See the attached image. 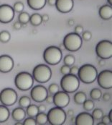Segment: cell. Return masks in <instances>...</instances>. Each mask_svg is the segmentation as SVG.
I'll return each instance as SVG.
<instances>
[{
    "instance_id": "25",
    "label": "cell",
    "mask_w": 112,
    "mask_h": 125,
    "mask_svg": "<svg viewBox=\"0 0 112 125\" xmlns=\"http://www.w3.org/2000/svg\"><path fill=\"white\" fill-rule=\"evenodd\" d=\"M30 15L27 12H22L19 13L18 16L19 22L20 23H22V25H26L30 21Z\"/></svg>"
},
{
    "instance_id": "54",
    "label": "cell",
    "mask_w": 112,
    "mask_h": 125,
    "mask_svg": "<svg viewBox=\"0 0 112 125\" xmlns=\"http://www.w3.org/2000/svg\"><path fill=\"white\" fill-rule=\"evenodd\" d=\"M97 125H105L104 123H103V122H100V123H98V124H97Z\"/></svg>"
},
{
    "instance_id": "48",
    "label": "cell",
    "mask_w": 112,
    "mask_h": 125,
    "mask_svg": "<svg viewBox=\"0 0 112 125\" xmlns=\"http://www.w3.org/2000/svg\"><path fill=\"white\" fill-rule=\"evenodd\" d=\"M98 64L100 66H104L105 65V60L104 59H101L99 62H98Z\"/></svg>"
},
{
    "instance_id": "32",
    "label": "cell",
    "mask_w": 112,
    "mask_h": 125,
    "mask_svg": "<svg viewBox=\"0 0 112 125\" xmlns=\"http://www.w3.org/2000/svg\"><path fill=\"white\" fill-rule=\"evenodd\" d=\"M13 7V10L15 11V12H18L20 13L22 12H23L24 10V4L21 1H17L14 4V6L12 7Z\"/></svg>"
},
{
    "instance_id": "39",
    "label": "cell",
    "mask_w": 112,
    "mask_h": 125,
    "mask_svg": "<svg viewBox=\"0 0 112 125\" xmlns=\"http://www.w3.org/2000/svg\"><path fill=\"white\" fill-rule=\"evenodd\" d=\"M101 119L102 120V122H103V123H104L106 125L112 124V123H111V122H110V120H109V116H102V118H101Z\"/></svg>"
},
{
    "instance_id": "17",
    "label": "cell",
    "mask_w": 112,
    "mask_h": 125,
    "mask_svg": "<svg viewBox=\"0 0 112 125\" xmlns=\"http://www.w3.org/2000/svg\"><path fill=\"white\" fill-rule=\"evenodd\" d=\"M98 14L100 18L104 20H111L112 18V6L110 4H105L99 8Z\"/></svg>"
},
{
    "instance_id": "43",
    "label": "cell",
    "mask_w": 112,
    "mask_h": 125,
    "mask_svg": "<svg viewBox=\"0 0 112 125\" xmlns=\"http://www.w3.org/2000/svg\"><path fill=\"white\" fill-rule=\"evenodd\" d=\"M49 15H47V14H44L43 15H42V22H47L48 20H49Z\"/></svg>"
},
{
    "instance_id": "27",
    "label": "cell",
    "mask_w": 112,
    "mask_h": 125,
    "mask_svg": "<svg viewBox=\"0 0 112 125\" xmlns=\"http://www.w3.org/2000/svg\"><path fill=\"white\" fill-rule=\"evenodd\" d=\"M31 104V100L28 96H22L19 100V105L22 108H27Z\"/></svg>"
},
{
    "instance_id": "26",
    "label": "cell",
    "mask_w": 112,
    "mask_h": 125,
    "mask_svg": "<svg viewBox=\"0 0 112 125\" xmlns=\"http://www.w3.org/2000/svg\"><path fill=\"white\" fill-rule=\"evenodd\" d=\"M101 96H102V93L101 90L98 88H93L90 92V97L92 100L98 101L99 99H101Z\"/></svg>"
},
{
    "instance_id": "36",
    "label": "cell",
    "mask_w": 112,
    "mask_h": 125,
    "mask_svg": "<svg viewBox=\"0 0 112 125\" xmlns=\"http://www.w3.org/2000/svg\"><path fill=\"white\" fill-rule=\"evenodd\" d=\"M60 72H61L63 75L69 74V73H70V66H68V65L64 64V65L62 66L61 68H60Z\"/></svg>"
},
{
    "instance_id": "40",
    "label": "cell",
    "mask_w": 112,
    "mask_h": 125,
    "mask_svg": "<svg viewBox=\"0 0 112 125\" xmlns=\"http://www.w3.org/2000/svg\"><path fill=\"white\" fill-rule=\"evenodd\" d=\"M78 72V67L76 66H73L72 67L70 68V74H74V75H77Z\"/></svg>"
},
{
    "instance_id": "31",
    "label": "cell",
    "mask_w": 112,
    "mask_h": 125,
    "mask_svg": "<svg viewBox=\"0 0 112 125\" xmlns=\"http://www.w3.org/2000/svg\"><path fill=\"white\" fill-rule=\"evenodd\" d=\"M82 105L86 111H92L94 108V103L92 100L90 99H86Z\"/></svg>"
},
{
    "instance_id": "19",
    "label": "cell",
    "mask_w": 112,
    "mask_h": 125,
    "mask_svg": "<svg viewBox=\"0 0 112 125\" xmlns=\"http://www.w3.org/2000/svg\"><path fill=\"white\" fill-rule=\"evenodd\" d=\"M12 116L15 122H22L26 117V112L23 108H16L12 111Z\"/></svg>"
},
{
    "instance_id": "5",
    "label": "cell",
    "mask_w": 112,
    "mask_h": 125,
    "mask_svg": "<svg viewBox=\"0 0 112 125\" xmlns=\"http://www.w3.org/2000/svg\"><path fill=\"white\" fill-rule=\"evenodd\" d=\"M34 81L31 74L27 72H22L16 75L15 78V85L19 90L27 91L32 88Z\"/></svg>"
},
{
    "instance_id": "47",
    "label": "cell",
    "mask_w": 112,
    "mask_h": 125,
    "mask_svg": "<svg viewBox=\"0 0 112 125\" xmlns=\"http://www.w3.org/2000/svg\"><path fill=\"white\" fill-rule=\"evenodd\" d=\"M74 20H73V19H69L68 20V24L70 25V26H72V25H74Z\"/></svg>"
},
{
    "instance_id": "12",
    "label": "cell",
    "mask_w": 112,
    "mask_h": 125,
    "mask_svg": "<svg viewBox=\"0 0 112 125\" xmlns=\"http://www.w3.org/2000/svg\"><path fill=\"white\" fill-rule=\"evenodd\" d=\"M48 95V91L42 85H35V87L31 88L30 96L31 98L37 102L41 103L45 101V98Z\"/></svg>"
},
{
    "instance_id": "10",
    "label": "cell",
    "mask_w": 112,
    "mask_h": 125,
    "mask_svg": "<svg viewBox=\"0 0 112 125\" xmlns=\"http://www.w3.org/2000/svg\"><path fill=\"white\" fill-rule=\"evenodd\" d=\"M97 82L98 85L108 90L112 88V71L109 70H104L97 75Z\"/></svg>"
},
{
    "instance_id": "14",
    "label": "cell",
    "mask_w": 112,
    "mask_h": 125,
    "mask_svg": "<svg viewBox=\"0 0 112 125\" xmlns=\"http://www.w3.org/2000/svg\"><path fill=\"white\" fill-rule=\"evenodd\" d=\"M14 60L9 55L0 56V72L8 73L14 68Z\"/></svg>"
},
{
    "instance_id": "46",
    "label": "cell",
    "mask_w": 112,
    "mask_h": 125,
    "mask_svg": "<svg viewBox=\"0 0 112 125\" xmlns=\"http://www.w3.org/2000/svg\"><path fill=\"white\" fill-rule=\"evenodd\" d=\"M67 114H68V116H73L74 115V111H73V110H71V109L68 110V112H67Z\"/></svg>"
},
{
    "instance_id": "8",
    "label": "cell",
    "mask_w": 112,
    "mask_h": 125,
    "mask_svg": "<svg viewBox=\"0 0 112 125\" xmlns=\"http://www.w3.org/2000/svg\"><path fill=\"white\" fill-rule=\"evenodd\" d=\"M96 53L101 59H109L112 56V43L109 40H102L96 46Z\"/></svg>"
},
{
    "instance_id": "21",
    "label": "cell",
    "mask_w": 112,
    "mask_h": 125,
    "mask_svg": "<svg viewBox=\"0 0 112 125\" xmlns=\"http://www.w3.org/2000/svg\"><path fill=\"white\" fill-rule=\"evenodd\" d=\"M73 99H74V102L76 104L82 105L83 104V102L87 99V98H86V95L85 93H83L82 91H79L75 94Z\"/></svg>"
},
{
    "instance_id": "37",
    "label": "cell",
    "mask_w": 112,
    "mask_h": 125,
    "mask_svg": "<svg viewBox=\"0 0 112 125\" xmlns=\"http://www.w3.org/2000/svg\"><path fill=\"white\" fill-rule=\"evenodd\" d=\"M83 32V28L81 25H78L75 26V33L80 35V34H82Z\"/></svg>"
},
{
    "instance_id": "3",
    "label": "cell",
    "mask_w": 112,
    "mask_h": 125,
    "mask_svg": "<svg viewBox=\"0 0 112 125\" xmlns=\"http://www.w3.org/2000/svg\"><path fill=\"white\" fill-rule=\"evenodd\" d=\"M63 58L62 51L55 46H50L47 47L43 52V59L44 61L50 65H57L58 64Z\"/></svg>"
},
{
    "instance_id": "29",
    "label": "cell",
    "mask_w": 112,
    "mask_h": 125,
    "mask_svg": "<svg viewBox=\"0 0 112 125\" xmlns=\"http://www.w3.org/2000/svg\"><path fill=\"white\" fill-rule=\"evenodd\" d=\"M91 115L93 116V119L99 120L104 116V112L101 108H95L93 111V113H92Z\"/></svg>"
},
{
    "instance_id": "20",
    "label": "cell",
    "mask_w": 112,
    "mask_h": 125,
    "mask_svg": "<svg viewBox=\"0 0 112 125\" xmlns=\"http://www.w3.org/2000/svg\"><path fill=\"white\" fill-rule=\"evenodd\" d=\"M10 116V112L7 106L0 105V123L6 122Z\"/></svg>"
},
{
    "instance_id": "33",
    "label": "cell",
    "mask_w": 112,
    "mask_h": 125,
    "mask_svg": "<svg viewBox=\"0 0 112 125\" xmlns=\"http://www.w3.org/2000/svg\"><path fill=\"white\" fill-rule=\"evenodd\" d=\"M48 91L51 95H54L55 93H56L57 92L59 91V86L57 84H56V83H53V84H51V85H49Z\"/></svg>"
},
{
    "instance_id": "2",
    "label": "cell",
    "mask_w": 112,
    "mask_h": 125,
    "mask_svg": "<svg viewBox=\"0 0 112 125\" xmlns=\"http://www.w3.org/2000/svg\"><path fill=\"white\" fill-rule=\"evenodd\" d=\"M80 86V80L77 75L68 74L63 75L60 80V87L62 90L68 93L76 92Z\"/></svg>"
},
{
    "instance_id": "15",
    "label": "cell",
    "mask_w": 112,
    "mask_h": 125,
    "mask_svg": "<svg viewBox=\"0 0 112 125\" xmlns=\"http://www.w3.org/2000/svg\"><path fill=\"white\" fill-rule=\"evenodd\" d=\"M55 6L59 12L68 13L73 9L74 1L73 0H56Z\"/></svg>"
},
{
    "instance_id": "35",
    "label": "cell",
    "mask_w": 112,
    "mask_h": 125,
    "mask_svg": "<svg viewBox=\"0 0 112 125\" xmlns=\"http://www.w3.org/2000/svg\"><path fill=\"white\" fill-rule=\"evenodd\" d=\"M81 38H82V39H83L84 41H90V40L91 39V38H92V34H91V32L86 31L82 33V37H81Z\"/></svg>"
},
{
    "instance_id": "6",
    "label": "cell",
    "mask_w": 112,
    "mask_h": 125,
    "mask_svg": "<svg viewBox=\"0 0 112 125\" xmlns=\"http://www.w3.org/2000/svg\"><path fill=\"white\" fill-rule=\"evenodd\" d=\"M63 44L65 49L71 52L78 51L83 44V39L81 36L75 33H70L64 37Z\"/></svg>"
},
{
    "instance_id": "45",
    "label": "cell",
    "mask_w": 112,
    "mask_h": 125,
    "mask_svg": "<svg viewBox=\"0 0 112 125\" xmlns=\"http://www.w3.org/2000/svg\"><path fill=\"white\" fill-rule=\"evenodd\" d=\"M38 109H39V112H45L46 110V107L44 105H40L38 106Z\"/></svg>"
},
{
    "instance_id": "51",
    "label": "cell",
    "mask_w": 112,
    "mask_h": 125,
    "mask_svg": "<svg viewBox=\"0 0 112 125\" xmlns=\"http://www.w3.org/2000/svg\"><path fill=\"white\" fill-rule=\"evenodd\" d=\"M15 125H22V123L21 122H17L15 123Z\"/></svg>"
},
{
    "instance_id": "22",
    "label": "cell",
    "mask_w": 112,
    "mask_h": 125,
    "mask_svg": "<svg viewBox=\"0 0 112 125\" xmlns=\"http://www.w3.org/2000/svg\"><path fill=\"white\" fill-rule=\"evenodd\" d=\"M26 114H27V116L29 117H35L36 115L39 113V109L38 106L34 104H30L26 108Z\"/></svg>"
},
{
    "instance_id": "4",
    "label": "cell",
    "mask_w": 112,
    "mask_h": 125,
    "mask_svg": "<svg viewBox=\"0 0 112 125\" xmlns=\"http://www.w3.org/2000/svg\"><path fill=\"white\" fill-rule=\"evenodd\" d=\"M32 75L35 81L39 83H46L52 77V70L49 66L40 64L33 69Z\"/></svg>"
},
{
    "instance_id": "23",
    "label": "cell",
    "mask_w": 112,
    "mask_h": 125,
    "mask_svg": "<svg viewBox=\"0 0 112 125\" xmlns=\"http://www.w3.org/2000/svg\"><path fill=\"white\" fill-rule=\"evenodd\" d=\"M29 22L33 26H38L42 22V15H40L38 13H34L30 17V21Z\"/></svg>"
},
{
    "instance_id": "16",
    "label": "cell",
    "mask_w": 112,
    "mask_h": 125,
    "mask_svg": "<svg viewBox=\"0 0 112 125\" xmlns=\"http://www.w3.org/2000/svg\"><path fill=\"white\" fill-rule=\"evenodd\" d=\"M75 125H93L94 119L91 114L88 112H81L75 117Z\"/></svg>"
},
{
    "instance_id": "41",
    "label": "cell",
    "mask_w": 112,
    "mask_h": 125,
    "mask_svg": "<svg viewBox=\"0 0 112 125\" xmlns=\"http://www.w3.org/2000/svg\"><path fill=\"white\" fill-rule=\"evenodd\" d=\"M22 23H20L19 21H17V22H15L14 23V25H13V28H14V29H15V30H17V31L20 30V29L22 28Z\"/></svg>"
},
{
    "instance_id": "44",
    "label": "cell",
    "mask_w": 112,
    "mask_h": 125,
    "mask_svg": "<svg viewBox=\"0 0 112 125\" xmlns=\"http://www.w3.org/2000/svg\"><path fill=\"white\" fill-rule=\"evenodd\" d=\"M56 0H47V3L49 6H51V7H53L56 5Z\"/></svg>"
},
{
    "instance_id": "52",
    "label": "cell",
    "mask_w": 112,
    "mask_h": 125,
    "mask_svg": "<svg viewBox=\"0 0 112 125\" xmlns=\"http://www.w3.org/2000/svg\"><path fill=\"white\" fill-rule=\"evenodd\" d=\"M107 1H108V3H109L110 5H112V0H107Z\"/></svg>"
},
{
    "instance_id": "24",
    "label": "cell",
    "mask_w": 112,
    "mask_h": 125,
    "mask_svg": "<svg viewBox=\"0 0 112 125\" xmlns=\"http://www.w3.org/2000/svg\"><path fill=\"white\" fill-rule=\"evenodd\" d=\"M35 117L36 125H45L48 122V116L45 112H39Z\"/></svg>"
},
{
    "instance_id": "11",
    "label": "cell",
    "mask_w": 112,
    "mask_h": 125,
    "mask_svg": "<svg viewBox=\"0 0 112 125\" xmlns=\"http://www.w3.org/2000/svg\"><path fill=\"white\" fill-rule=\"evenodd\" d=\"M15 11L13 7L9 4L0 5V22L7 24L12 22L15 17Z\"/></svg>"
},
{
    "instance_id": "53",
    "label": "cell",
    "mask_w": 112,
    "mask_h": 125,
    "mask_svg": "<svg viewBox=\"0 0 112 125\" xmlns=\"http://www.w3.org/2000/svg\"><path fill=\"white\" fill-rule=\"evenodd\" d=\"M71 122H75V117H73V116H71Z\"/></svg>"
},
{
    "instance_id": "34",
    "label": "cell",
    "mask_w": 112,
    "mask_h": 125,
    "mask_svg": "<svg viewBox=\"0 0 112 125\" xmlns=\"http://www.w3.org/2000/svg\"><path fill=\"white\" fill-rule=\"evenodd\" d=\"M22 125H36V122L33 117H29L24 119Z\"/></svg>"
},
{
    "instance_id": "49",
    "label": "cell",
    "mask_w": 112,
    "mask_h": 125,
    "mask_svg": "<svg viewBox=\"0 0 112 125\" xmlns=\"http://www.w3.org/2000/svg\"><path fill=\"white\" fill-rule=\"evenodd\" d=\"M108 116H109V120H110L111 123L112 124V110H110V111H109V114Z\"/></svg>"
},
{
    "instance_id": "30",
    "label": "cell",
    "mask_w": 112,
    "mask_h": 125,
    "mask_svg": "<svg viewBox=\"0 0 112 125\" xmlns=\"http://www.w3.org/2000/svg\"><path fill=\"white\" fill-rule=\"evenodd\" d=\"M63 62H64V64L65 65L72 66L75 63V57L71 54L66 55L63 59Z\"/></svg>"
},
{
    "instance_id": "42",
    "label": "cell",
    "mask_w": 112,
    "mask_h": 125,
    "mask_svg": "<svg viewBox=\"0 0 112 125\" xmlns=\"http://www.w3.org/2000/svg\"><path fill=\"white\" fill-rule=\"evenodd\" d=\"M45 101L48 104H53V95H52L51 94L50 95H48L47 98H45Z\"/></svg>"
},
{
    "instance_id": "50",
    "label": "cell",
    "mask_w": 112,
    "mask_h": 125,
    "mask_svg": "<svg viewBox=\"0 0 112 125\" xmlns=\"http://www.w3.org/2000/svg\"><path fill=\"white\" fill-rule=\"evenodd\" d=\"M59 49H60L61 51H63V50H64V49H65V47H64V46H63V43L60 45V47H59Z\"/></svg>"
},
{
    "instance_id": "7",
    "label": "cell",
    "mask_w": 112,
    "mask_h": 125,
    "mask_svg": "<svg viewBox=\"0 0 112 125\" xmlns=\"http://www.w3.org/2000/svg\"><path fill=\"white\" fill-rule=\"evenodd\" d=\"M48 122L51 125H63L66 121L67 114L63 108L56 107L50 108L48 114Z\"/></svg>"
},
{
    "instance_id": "28",
    "label": "cell",
    "mask_w": 112,
    "mask_h": 125,
    "mask_svg": "<svg viewBox=\"0 0 112 125\" xmlns=\"http://www.w3.org/2000/svg\"><path fill=\"white\" fill-rule=\"evenodd\" d=\"M11 39V35L7 31H2L0 32V41L1 43H7Z\"/></svg>"
},
{
    "instance_id": "18",
    "label": "cell",
    "mask_w": 112,
    "mask_h": 125,
    "mask_svg": "<svg viewBox=\"0 0 112 125\" xmlns=\"http://www.w3.org/2000/svg\"><path fill=\"white\" fill-rule=\"evenodd\" d=\"M28 7L33 10H40L47 4V0H27Z\"/></svg>"
},
{
    "instance_id": "9",
    "label": "cell",
    "mask_w": 112,
    "mask_h": 125,
    "mask_svg": "<svg viewBox=\"0 0 112 125\" xmlns=\"http://www.w3.org/2000/svg\"><path fill=\"white\" fill-rule=\"evenodd\" d=\"M17 101V93L12 88H7L0 92V102L6 106H12Z\"/></svg>"
},
{
    "instance_id": "1",
    "label": "cell",
    "mask_w": 112,
    "mask_h": 125,
    "mask_svg": "<svg viewBox=\"0 0 112 125\" xmlns=\"http://www.w3.org/2000/svg\"><path fill=\"white\" fill-rule=\"evenodd\" d=\"M98 75L97 69L90 64H83L80 68H78V77L80 82L85 84H91L96 80Z\"/></svg>"
},
{
    "instance_id": "38",
    "label": "cell",
    "mask_w": 112,
    "mask_h": 125,
    "mask_svg": "<svg viewBox=\"0 0 112 125\" xmlns=\"http://www.w3.org/2000/svg\"><path fill=\"white\" fill-rule=\"evenodd\" d=\"M101 97H102V98H103V100H104V101H109L111 100V98H112V95H111V94L109 93H104L103 95H102Z\"/></svg>"
},
{
    "instance_id": "13",
    "label": "cell",
    "mask_w": 112,
    "mask_h": 125,
    "mask_svg": "<svg viewBox=\"0 0 112 125\" xmlns=\"http://www.w3.org/2000/svg\"><path fill=\"white\" fill-rule=\"evenodd\" d=\"M70 103V96L65 91H58L53 95V104L56 106L65 108Z\"/></svg>"
}]
</instances>
